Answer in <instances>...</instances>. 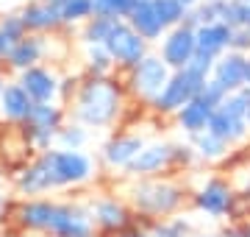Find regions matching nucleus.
<instances>
[{"label": "nucleus", "mask_w": 250, "mask_h": 237, "mask_svg": "<svg viewBox=\"0 0 250 237\" xmlns=\"http://www.w3.org/2000/svg\"><path fill=\"white\" fill-rule=\"evenodd\" d=\"M125 23L134 28L136 34L142 39H147L150 45H159L161 37L167 34V28H164V23H161V17L156 14V6H153V0H139L134 9H131V14L125 17Z\"/></svg>", "instance_id": "obj_15"}, {"label": "nucleus", "mask_w": 250, "mask_h": 237, "mask_svg": "<svg viewBox=\"0 0 250 237\" xmlns=\"http://www.w3.org/2000/svg\"><path fill=\"white\" fill-rule=\"evenodd\" d=\"M20 14H22V23H25L28 34H47V37H53V34L64 31L62 14H59L53 0H28L25 6L20 9Z\"/></svg>", "instance_id": "obj_12"}, {"label": "nucleus", "mask_w": 250, "mask_h": 237, "mask_svg": "<svg viewBox=\"0 0 250 237\" xmlns=\"http://www.w3.org/2000/svg\"><path fill=\"white\" fill-rule=\"evenodd\" d=\"M189 140H192V151L197 156H203V159H223L228 154V142L220 140L217 134H211L208 128L200 131V134H195V137H189Z\"/></svg>", "instance_id": "obj_26"}, {"label": "nucleus", "mask_w": 250, "mask_h": 237, "mask_svg": "<svg viewBox=\"0 0 250 237\" xmlns=\"http://www.w3.org/2000/svg\"><path fill=\"white\" fill-rule=\"evenodd\" d=\"M64 109L50 100V103H34V109L28 115V120L22 123V137H25V145L34 148V151H47V148L56 145V134L59 128L64 126Z\"/></svg>", "instance_id": "obj_4"}, {"label": "nucleus", "mask_w": 250, "mask_h": 237, "mask_svg": "<svg viewBox=\"0 0 250 237\" xmlns=\"http://www.w3.org/2000/svg\"><path fill=\"white\" fill-rule=\"evenodd\" d=\"M211 78L220 81L228 92H239L248 87V56L236 50H225L211 67Z\"/></svg>", "instance_id": "obj_13"}, {"label": "nucleus", "mask_w": 250, "mask_h": 237, "mask_svg": "<svg viewBox=\"0 0 250 237\" xmlns=\"http://www.w3.org/2000/svg\"><path fill=\"white\" fill-rule=\"evenodd\" d=\"M139 0H92V11L100 17H120L125 20Z\"/></svg>", "instance_id": "obj_30"}, {"label": "nucleus", "mask_w": 250, "mask_h": 237, "mask_svg": "<svg viewBox=\"0 0 250 237\" xmlns=\"http://www.w3.org/2000/svg\"><path fill=\"white\" fill-rule=\"evenodd\" d=\"M50 232L56 237H89L92 235V218L78 207L70 204H56Z\"/></svg>", "instance_id": "obj_14"}, {"label": "nucleus", "mask_w": 250, "mask_h": 237, "mask_svg": "<svg viewBox=\"0 0 250 237\" xmlns=\"http://www.w3.org/2000/svg\"><path fill=\"white\" fill-rule=\"evenodd\" d=\"M153 6H156V14L161 17V23H164L167 31L175 28V25H181L184 17L189 14V9L181 3V0H153Z\"/></svg>", "instance_id": "obj_29"}, {"label": "nucleus", "mask_w": 250, "mask_h": 237, "mask_svg": "<svg viewBox=\"0 0 250 237\" xmlns=\"http://www.w3.org/2000/svg\"><path fill=\"white\" fill-rule=\"evenodd\" d=\"M95 220L106 229H123L128 215H125V210L117 201L106 198V201H98V204H95Z\"/></svg>", "instance_id": "obj_27"}, {"label": "nucleus", "mask_w": 250, "mask_h": 237, "mask_svg": "<svg viewBox=\"0 0 250 237\" xmlns=\"http://www.w3.org/2000/svg\"><path fill=\"white\" fill-rule=\"evenodd\" d=\"M125 81L114 73L108 75H89L81 78L78 90L72 95V120L86 128H106L111 126L123 109Z\"/></svg>", "instance_id": "obj_2"}, {"label": "nucleus", "mask_w": 250, "mask_h": 237, "mask_svg": "<svg viewBox=\"0 0 250 237\" xmlns=\"http://www.w3.org/2000/svg\"><path fill=\"white\" fill-rule=\"evenodd\" d=\"M214 3H223V0H214Z\"/></svg>", "instance_id": "obj_43"}, {"label": "nucleus", "mask_w": 250, "mask_h": 237, "mask_svg": "<svg viewBox=\"0 0 250 237\" xmlns=\"http://www.w3.org/2000/svg\"><path fill=\"white\" fill-rule=\"evenodd\" d=\"M95 165L92 156L83 151H70V148H47L39 151L34 162H28L17 173V190L22 195H39L47 190H59V187H70L92 179Z\"/></svg>", "instance_id": "obj_1"}, {"label": "nucleus", "mask_w": 250, "mask_h": 237, "mask_svg": "<svg viewBox=\"0 0 250 237\" xmlns=\"http://www.w3.org/2000/svg\"><path fill=\"white\" fill-rule=\"evenodd\" d=\"M231 34H233V28H228L225 23H208V25L195 28V42H197L195 53L220 59L231 47Z\"/></svg>", "instance_id": "obj_17"}, {"label": "nucleus", "mask_w": 250, "mask_h": 237, "mask_svg": "<svg viewBox=\"0 0 250 237\" xmlns=\"http://www.w3.org/2000/svg\"><path fill=\"white\" fill-rule=\"evenodd\" d=\"M248 87H250V56H248Z\"/></svg>", "instance_id": "obj_39"}, {"label": "nucleus", "mask_w": 250, "mask_h": 237, "mask_svg": "<svg viewBox=\"0 0 250 237\" xmlns=\"http://www.w3.org/2000/svg\"><path fill=\"white\" fill-rule=\"evenodd\" d=\"M0 212H3V195H0Z\"/></svg>", "instance_id": "obj_40"}, {"label": "nucleus", "mask_w": 250, "mask_h": 237, "mask_svg": "<svg viewBox=\"0 0 250 237\" xmlns=\"http://www.w3.org/2000/svg\"><path fill=\"white\" fill-rule=\"evenodd\" d=\"M195 50H197L195 28L184 25V23L175 25V28H170L159 42V56L170 64V70H184V67L192 62Z\"/></svg>", "instance_id": "obj_8"}, {"label": "nucleus", "mask_w": 250, "mask_h": 237, "mask_svg": "<svg viewBox=\"0 0 250 237\" xmlns=\"http://www.w3.org/2000/svg\"><path fill=\"white\" fill-rule=\"evenodd\" d=\"M53 201H28L20 207V223L28 229H42L50 232V220H53Z\"/></svg>", "instance_id": "obj_22"}, {"label": "nucleus", "mask_w": 250, "mask_h": 237, "mask_svg": "<svg viewBox=\"0 0 250 237\" xmlns=\"http://www.w3.org/2000/svg\"><path fill=\"white\" fill-rule=\"evenodd\" d=\"M197 95H200V98H203L206 103L217 106V103H220V100H223L225 95H228V90H225V87H223L220 81H214V78L208 75V78H206V84L200 87V92H197Z\"/></svg>", "instance_id": "obj_33"}, {"label": "nucleus", "mask_w": 250, "mask_h": 237, "mask_svg": "<svg viewBox=\"0 0 250 237\" xmlns=\"http://www.w3.org/2000/svg\"><path fill=\"white\" fill-rule=\"evenodd\" d=\"M245 100H248V128H250V87H245Z\"/></svg>", "instance_id": "obj_37"}, {"label": "nucleus", "mask_w": 250, "mask_h": 237, "mask_svg": "<svg viewBox=\"0 0 250 237\" xmlns=\"http://www.w3.org/2000/svg\"><path fill=\"white\" fill-rule=\"evenodd\" d=\"M136 207L153 215H167L181 204V190L167 182H142L134 187Z\"/></svg>", "instance_id": "obj_9"}, {"label": "nucleus", "mask_w": 250, "mask_h": 237, "mask_svg": "<svg viewBox=\"0 0 250 237\" xmlns=\"http://www.w3.org/2000/svg\"><path fill=\"white\" fill-rule=\"evenodd\" d=\"M117 20L120 17H100V14H92V17L78 28L81 45H106V39H108V34L114 31Z\"/></svg>", "instance_id": "obj_23"}, {"label": "nucleus", "mask_w": 250, "mask_h": 237, "mask_svg": "<svg viewBox=\"0 0 250 237\" xmlns=\"http://www.w3.org/2000/svg\"><path fill=\"white\" fill-rule=\"evenodd\" d=\"M142 148H145V140L139 134H114L103 145V162L108 167H128Z\"/></svg>", "instance_id": "obj_18"}, {"label": "nucleus", "mask_w": 250, "mask_h": 237, "mask_svg": "<svg viewBox=\"0 0 250 237\" xmlns=\"http://www.w3.org/2000/svg\"><path fill=\"white\" fill-rule=\"evenodd\" d=\"M170 165H172V145L156 142V145H145L125 170L134 176H147V173H159V170L170 167Z\"/></svg>", "instance_id": "obj_19"}, {"label": "nucleus", "mask_w": 250, "mask_h": 237, "mask_svg": "<svg viewBox=\"0 0 250 237\" xmlns=\"http://www.w3.org/2000/svg\"><path fill=\"white\" fill-rule=\"evenodd\" d=\"M242 3H248V6H250V0H242Z\"/></svg>", "instance_id": "obj_42"}, {"label": "nucleus", "mask_w": 250, "mask_h": 237, "mask_svg": "<svg viewBox=\"0 0 250 237\" xmlns=\"http://www.w3.org/2000/svg\"><path fill=\"white\" fill-rule=\"evenodd\" d=\"M203 84H206L203 75H197L195 70H189V67L172 70L170 81L164 84V90L159 92V98L153 100L150 106L156 112H161V115H175L181 106H187L192 98H197V92H200Z\"/></svg>", "instance_id": "obj_7"}, {"label": "nucleus", "mask_w": 250, "mask_h": 237, "mask_svg": "<svg viewBox=\"0 0 250 237\" xmlns=\"http://www.w3.org/2000/svg\"><path fill=\"white\" fill-rule=\"evenodd\" d=\"M106 47H108V53H111V59H114V67L123 70V73L134 70L136 64L150 53V42L139 37L125 20H117L114 31L106 39Z\"/></svg>", "instance_id": "obj_6"}, {"label": "nucleus", "mask_w": 250, "mask_h": 237, "mask_svg": "<svg viewBox=\"0 0 250 237\" xmlns=\"http://www.w3.org/2000/svg\"><path fill=\"white\" fill-rule=\"evenodd\" d=\"M31 109H34V100H31V95L25 92L22 84L20 81L3 84V90H0V115L9 120V123L22 126L28 120V115H31Z\"/></svg>", "instance_id": "obj_16"}, {"label": "nucleus", "mask_w": 250, "mask_h": 237, "mask_svg": "<svg viewBox=\"0 0 250 237\" xmlns=\"http://www.w3.org/2000/svg\"><path fill=\"white\" fill-rule=\"evenodd\" d=\"M248 28H250V14H248Z\"/></svg>", "instance_id": "obj_41"}, {"label": "nucleus", "mask_w": 250, "mask_h": 237, "mask_svg": "<svg viewBox=\"0 0 250 237\" xmlns=\"http://www.w3.org/2000/svg\"><path fill=\"white\" fill-rule=\"evenodd\" d=\"M89 142V131L81 123H64L56 134V145L59 148H70V151H81V148Z\"/></svg>", "instance_id": "obj_28"}, {"label": "nucleus", "mask_w": 250, "mask_h": 237, "mask_svg": "<svg viewBox=\"0 0 250 237\" xmlns=\"http://www.w3.org/2000/svg\"><path fill=\"white\" fill-rule=\"evenodd\" d=\"M17 81L25 87V92L31 95L34 103H50V100H59V81L62 75L56 73L50 64H34L22 73H17Z\"/></svg>", "instance_id": "obj_10"}, {"label": "nucleus", "mask_w": 250, "mask_h": 237, "mask_svg": "<svg viewBox=\"0 0 250 237\" xmlns=\"http://www.w3.org/2000/svg\"><path fill=\"white\" fill-rule=\"evenodd\" d=\"M0 31L6 34L9 39H22L28 34V28H25V23H22V14L20 11H9V14H0Z\"/></svg>", "instance_id": "obj_32"}, {"label": "nucleus", "mask_w": 250, "mask_h": 237, "mask_svg": "<svg viewBox=\"0 0 250 237\" xmlns=\"http://www.w3.org/2000/svg\"><path fill=\"white\" fill-rule=\"evenodd\" d=\"M83 67L89 75H108L117 70L106 45H83Z\"/></svg>", "instance_id": "obj_25"}, {"label": "nucleus", "mask_w": 250, "mask_h": 237, "mask_svg": "<svg viewBox=\"0 0 250 237\" xmlns=\"http://www.w3.org/2000/svg\"><path fill=\"white\" fill-rule=\"evenodd\" d=\"M59 14H62L64 28H81L86 20L95 14L92 11V0H53Z\"/></svg>", "instance_id": "obj_24"}, {"label": "nucleus", "mask_w": 250, "mask_h": 237, "mask_svg": "<svg viewBox=\"0 0 250 237\" xmlns=\"http://www.w3.org/2000/svg\"><path fill=\"white\" fill-rule=\"evenodd\" d=\"M123 237H145V235H139V232H128V235H123Z\"/></svg>", "instance_id": "obj_38"}, {"label": "nucleus", "mask_w": 250, "mask_h": 237, "mask_svg": "<svg viewBox=\"0 0 250 237\" xmlns=\"http://www.w3.org/2000/svg\"><path fill=\"white\" fill-rule=\"evenodd\" d=\"M211 112H214V106H211V103H206V100L197 95V98L189 100L187 106H181V109L175 112V118H178V126L187 131L189 137H195V134H200V131L208 128Z\"/></svg>", "instance_id": "obj_20"}, {"label": "nucleus", "mask_w": 250, "mask_h": 237, "mask_svg": "<svg viewBox=\"0 0 250 237\" xmlns=\"http://www.w3.org/2000/svg\"><path fill=\"white\" fill-rule=\"evenodd\" d=\"M231 204H233L231 187L225 182H220V179L208 182L203 190H200V195H197V207L203 212H208V215H214V218L225 215V212L231 210Z\"/></svg>", "instance_id": "obj_21"}, {"label": "nucleus", "mask_w": 250, "mask_h": 237, "mask_svg": "<svg viewBox=\"0 0 250 237\" xmlns=\"http://www.w3.org/2000/svg\"><path fill=\"white\" fill-rule=\"evenodd\" d=\"M184 232H187V226H184V223H172V226L156 229V237H184Z\"/></svg>", "instance_id": "obj_35"}, {"label": "nucleus", "mask_w": 250, "mask_h": 237, "mask_svg": "<svg viewBox=\"0 0 250 237\" xmlns=\"http://www.w3.org/2000/svg\"><path fill=\"white\" fill-rule=\"evenodd\" d=\"M228 50H236V53L250 56V28H248V25L233 28V34H231V47H228Z\"/></svg>", "instance_id": "obj_34"}, {"label": "nucleus", "mask_w": 250, "mask_h": 237, "mask_svg": "<svg viewBox=\"0 0 250 237\" xmlns=\"http://www.w3.org/2000/svg\"><path fill=\"white\" fill-rule=\"evenodd\" d=\"M11 47H14V39H9L3 31H0V64L9 59V53H11Z\"/></svg>", "instance_id": "obj_36"}, {"label": "nucleus", "mask_w": 250, "mask_h": 237, "mask_svg": "<svg viewBox=\"0 0 250 237\" xmlns=\"http://www.w3.org/2000/svg\"><path fill=\"white\" fill-rule=\"evenodd\" d=\"M248 14H250L248 3H242V0H225L220 23H225L228 28H242V25H248Z\"/></svg>", "instance_id": "obj_31"}, {"label": "nucleus", "mask_w": 250, "mask_h": 237, "mask_svg": "<svg viewBox=\"0 0 250 237\" xmlns=\"http://www.w3.org/2000/svg\"><path fill=\"white\" fill-rule=\"evenodd\" d=\"M170 75H172L170 64L164 62L159 53L150 50L134 70H128L125 87L134 92L136 98H142L145 103H153V100L159 98V92L164 90V84L170 81Z\"/></svg>", "instance_id": "obj_5"}, {"label": "nucleus", "mask_w": 250, "mask_h": 237, "mask_svg": "<svg viewBox=\"0 0 250 237\" xmlns=\"http://www.w3.org/2000/svg\"><path fill=\"white\" fill-rule=\"evenodd\" d=\"M208 131L217 134L220 140H225L228 145L239 142L248 134V100H245V90L239 92H228L211 112L208 120Z\"/></svg>", "instance_id": "obj_3"}, {"label": "nucleus", "mask_w": 250, "mask_h": 237, "mask_svg": "<svg viewBox=\"0 0 250 237\" xmlns=\"http://www.w3.org/2000/svg\"><path fill=\"white\" fill-rule=\"evenodd\" d=\"M47 56H50V37L47 34H25L22 39L14 42L3 67H9L14 73H22V70L34 67V64H42Z\"/></svg>", "instance_id": "obj_11"}]
</instances>
